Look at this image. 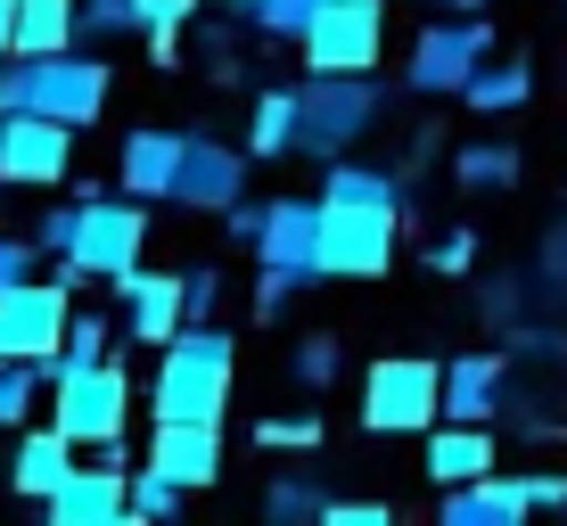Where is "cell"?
<instances>
[{
  "instance_id": "obj_35",
  "label": "cell",
  "mask_w": 567,
  "mask_h": 526,
  "mask_svg": "<svg viewBox=\"0 0 567 526\" xmlns=\"http://www.w3.org/2000/svg\"><path fill=\"white\" fill-rule=\"evenodd\" d=\"M198 58H206L214 83H247V50H239L230 25H198Z\"/></svg>"
},
{
  "instance_id": "obj_32",
  "label": "cell",
  "mask_w": 567,
  "mask_h": 526,
  "mask_svg": "<svg viewBox=\"0 0 567 526\" xmlns=\"http://www.w3.org/2000/svg\"><path fill=\"white\" fill-rule=\"evenodd\" d=\"M312 17H321V0H256V17H247V25H256L264 42H305Z\"/></svg>"
},
{
  "instance_id": "obj_19",
  "label": "cell",
  "mask_w": 567,
  "mask_h": 526,
  "mask_svg": "<svg viewBox=\"0 0 567 526\" xmlns=\"http://www.w3.org/2000/svg\"><path fill=\"white\" fill-rule=\"evenodd\" d=\"M182 148H189V132H156V124H141V132H124V189L132 198H173L182 189Z\"/></svg>"
},
{
  "instance_id": "obj_45",
  "label": "cell",
  "mask_w": 567,
  "mask_h": 526,
  "mask_svg": "<svg viewBox=\"0 0 567 526\" xmlns=\"http://www.w3.org/2000/svg\"><path fill=\"white\" fill-rule=\"evenodd\" d=\"M17 50V0H0V58Z\"/></svg>"
},
{
  "instance_id": "obj_11",
  "label": "cell",
  "mask_w": 567,
  "mask_h": 526,
  "mask_svg": "<svg viewBox=\"0 0 567 526\" xmlns=\"http://www.w3.org/2000/svg\"><path fill=\"white\" fill-rule=\"evenodd\" d=\"M66 165H74V124H58L42 107L0 124V182L9 189H50V182H66Z\"/></svg>"
},
{
  "instance_id": "obj_23",
  "label": "cell",
  "mask_w": 567,
  "mask_h": 526,
  "mask_svg": "<svg viewBox=\"0 0 567 526\" xmlns=\"http://www.w3.org/2000/svg\"><path fill=\"white\" fill-rule=\"evenodd\" d=\"M321 198H362V206H403L412 214V182L395 165H362V157H338L321 173Z\"/></svg>"
},
{
  "instance_id": "obj_34",
  "label": "cell",
  "mask_w": 567,
  "mask_h": 526,
  "mask_svg": "<svg viewBox=\"0 0 567 526\" xmlns=\"http://www.w3.org/2000/svg\"><path fill=\"white\" fill-rule=\"evenodd\" d=\"M535 297L567 313V223H551V230H543V247H535Z\"/></svg>"
},
{
  "instance_id": "obj_41",
  "label": "cell",
  "mask_w": 567,
  "mask_h": 526,
  "mask_svg": "<svg viewBox=\"0 0 567 526\" xmlns=\"http://www.w3.org/2000/svg\"><path fill=\"white\" fill-rule=\"evenodd\" d=\"M297 379H305V386H329V379H338V338H305V345H297Z\"/></svg>"
},
{
  "instance_id": "obj_18",
  "label": "cell",
  "mask_w": 567,
  "mask_h": 526,
  "mask_svg": "<svg viewBox=\"0 0 567 526\" xmlns=\"http://www.w3.org/2000/svg\"><path fill=\"white\" fill-rule=\"evenodd\" d=\"M526 510H535L526 477H468V485H444V502H436L444 526H518Z\"/></svg>"
},
{
  "instance_id": "obj_33",
  "label": "cell",
  "mask_w": 567,
  "mask_h": 526,
  "mask_svg": "<svg viewBox=\"0 0 567 526\" xmlns=\"http://www.w3.org/2000/svg\"><path fill=\"white\" fill-rule=\"evenodd\" d=\"M83 33L115 42V33H148V0H83Z\"/></svg>"
},
{
  "instance_id": "obj_28",
  "label": "cell",
  "mask_w": 567,
  "mask_h": 526,
  "mask_svg": "<svg viewBox=\"0 0 567 526\" xmlns=\"http://www.w3.org/2000/svg\"><path fill=\"white\" fill-rule=\"evenodd\" d=\"M182 502H189V485H182V477H165L156 461H141V470H132V518L173 526V518H182Z\"/></svg>"
},
{
  "instance_id": "obj_47",
  "label": "cell",
  "mask_w": 567,
  "mask_h": 526,
  "mask_svg": "<svg viewBox=\"0 0 567 526\" xmlns=\"http://www.w3.org/2000/svg\"><path fill=\"white\" fill-rule=\"evenodd\" d=\"M0 124H9V115H0Z\"/></svg>"
},
{
  "instance_id": "obj_39",
  "label": "cell",
  "mask_w": 567,
  "mask_h": 526,
  "mask_svg": "<svg viewBox=\"0 0 567 526\" xmlns=\"http://www.w3.org/2000/svg\"><path fill=\"white\" fill-rule=\"evenodd\" d=\"M33 264H50V256H42V239H0V288H25V280H42Z\"/></svg>"
},
{
  "instance_id": "obj_22",
  "label": "cell",
  "mask_w": 567,
  "mask_h": 526,
  "mask_svg": "<svg viewBox=\"0 0 567 526\" xmlns=\"http://www.w3.org/2000/svg\"><path fill=\"white\" fill-rule=\"evenodd\" d=\"M83 33V0H17V58H58Z\"/></svg>"
},
{
  "instance_id": "obj_16",
  "label": "cell",
  "mask_w": 567,
  "mask_h": 526,
  "mask_svg": "<svg viewBox=\"0 0 567 526\" xmlns=\"http://www.w3.org/2000/svg\"><path fill=\"white\" fill-rule=\"evenodd\" d=\"M511 354H461L444 362V420H485L494 427L502 412H511Z\"/></svg>"
},
{
  "instance_id": "obj_43",
  "label": "cell",
  "mask_w": 567,
  "mask_h": 526,
  "mask_svg": "<svg viewBox=\"0 0 567 526\" xmlns=\"http://www.w3.org/2000/svg\"><path fill=\"white\" fill-rule=\"evenodd\" d=\"M189 280V321H214V297H223V271L214 264H198V271H182Z\"/></svg>"
},
{
  "instance_id": "obj_40",
  "label": "cell",
  "mask_w": 567,
  "mask_h": 526,
  "mask_svg": "<svg viewBox=\"0 0 567 526\" xmlns=\"http://www.w3.org/2000/svg\"><path fill=\"white\" fill-rule=\"evenodd\" d=\"M468 264H477V239H468V230H444V239L427 247V271H444V280H461Z\"/></svg>"
},
{
  "instance_id": "obj_30",
  "label": "cell",
  "mask_w": 567,
  "mask_h": 526,
  "mask_svg": "<svg viewBox=\"0 0 567 526\" xmlns=\"http://www.w3.org/2000/svg\"><path fill=\"white\" fill-rule=\"evenodd\" d=\"M124 338V313H100V305H91V313H74L66 321V345H58V362H107V345Z\"/></svg>"
},
{
  "instance_id": "obj_15",
  "label": "cell",
  "mask_w": 567,
  "mask_h": 526,
  "mask_svg": "<svg viewBox=\"0 0 567 526\" xmlns=\"http://www.w3.org/2000/svg\"><path fill=\"white\" fill-rule=\"evenodd\" d=\"M42 510H50V526H115V518H132V470L100 453V461H83V470L58 485Z\"/></svg>"
},
{
  "instance_id": "obj_12",
  "label": "cell",
  "mask_w": 567,
  "mask_h": 526,
  "mask_svg": "<svg viewBox=\"0 0 567 526\" xmlns=\"http://www.w3.org/2000/svg\"><path fill=\"white\" fill-rule=\"evenodd\" d=\"M107 91H115V74L100 66L91 50H58V58H33V107L58 115V124H100V107H107Z\"/></svg>"
},
{
  "instance_id": "obj_31",
  "label": "cell",
  "mask_w": 567,
  "mask_h": 526,
  "mask_svg": "<svg viewBox=\"0 0 567 526\" xmlns=\"http://www.w3.org/2000/svg\"><path fill=\"white\" fill-rule=\"evenodd\" d=\"M42 386H50V370H42V362H17V354H0V427H17V420H25Z\"/></svg>"
},
{
  "instance_id": "obj_24",
  "label": "cell",
  "mask_w": 567,
  "mask_h": 526,
  "mask_svg": "<svg viewBox=\"0 0 567 526\" xmlns=\"http://www.w3.org/2000/svg\"><path fill=\"white\" fill-rule=\"evenodd\" d=\"M477 115H511V107H526L535 100V66L526 58H502V66H477L468 74V91H461Z\"/></svg>"
},
{
  "instance_id": "obj_38",
  "label": "cell",
  "mask_w": 567,
  "mask_h": 526,
  "mask_svg": "<svg viewBox=\"0 0 567 526\" xmlns=\"http://www.w3.org/2000/svg\"><path fill=\"white\" fill-rule=\"evenodd\" d=\"M33 107V58H0V115H25Z\"/></svg>"
},
{
  "instance_id": "obj_9",
  "label": "cell",
  "mask_w": 567,
  "mask_h": 526,
  "mask_svg": "<svg viewBox=\"0 0 567 526\" xmlns=\"http://www.w3.org/2000/svg\"><path fill=\"white\" fill-rule=\"evenodd\" d=\"M485 58H494V33H485V17H444V25H420L403 83H412L420 100H461L468 74H477Z\"/></svg>"
},
{
  "instance_id": "obj_26",
  "label": "cell",
  "mask_w": 567,
  "mask_h": 526,
  "mask_svg": "<svg viewBox=\"0 0 567 526\" xmlns=\"http://www.w3.org/2000/svg\"><path fill=\"white\" fill-rule=\"evenodd\" d=\"M247 148H256V157H288V148H297V83H280V91H264V100H256Z\"/></svg>"
},
{
  "instance_id": "obj_8",
  "label": "cell",
  "mask_w": 567,
  "mask_h": 526,
  "mask_svg": "<svg viewBox=\"0 0 567 526\" xmlns=\"http://www.w3.org/2000/svg\"><path fill=\"white\" fill-rule=\"evenodd\" d=\"M297 50H305V74H370L386 50V0H321Z\"/></svg>"
},
{
  "instance_id": "obj_3",
  "label": "cell",
  "mask_w": 567,
  "mask_h": 526,
  "mask_svg": "<svg viewBox=\"0 0 567 526\" xmlns=\"http://www.w3.org/2000/svg\"><path fill=\"white\" fill-rule=\"evenodd\" d=\"M321 198H271L256 239V313H280L297 288H321Z\"/></svg>"
},
{
  "instance_id": "obj_42",
  "label": "cell",
  "mask_w": 567,
  "mask_h": 526,
  "mask_svg": "<svg viewBox=\"0 0 567 526\" xmlns=\"http://www.w3.org/2000/svg\"><path fill=\"white\" fill-rule=\"evenodd\" d=\"M264 214H271V198H264V206H256V198L223 206V230H230V247H256V239H264Z\"/></svg>"
},
{
  "instance_id": "obj_10",
  "label": "cell",
  "mask_w": 567,
  "mask_h": 526,
  "mask_svg": "<svg viewBox=\"0 0 567 526\" xmlns=\"http://www.w3.org/2000/svg\"><path fill=\"white\" fill-rule=\"evenodd\" d=\"M66 271L50 280H25V288H0V354L17 362H50L66 345V321H74V297H66Z\"/></svg>"
},
{
  "instance_id": "obj_2",
  "label": "cell",
  "mask_w": 567,
  "mask_h": 526,
  "mask_svg": "<svg viewBox=\"0 0 567 526\" xmlns=\"http://www.w3.org/2000/svg\"><path fill=\"white\" fill-rule=\"evenodd\" d=\"M379 115H386L379 74H305L297 83V157H312V165L354 157Z\"/></svg>"
},
{
  "instance_id": "obj_27",
  "label": "cell",
  "mask_w": 567,
  "mask_h": 526,
  "mask_svg": "<svg viewBox=\"0 0 567 526\" xmlns=\"http://www.w3.org/2000/svg\"><path fill=\"white\" fill-rule=\"evenodd\" d=\"M329 502H338V494H329L321 477H271V485H264V518H271V526H297V518H321Z\"/></svg>"
},
{
  "instance_id": "obj_1",
  "label": "cell",
  "mask_w": 567,
  "mask_h": 526,
  "mask_svg": "<svg viewBox=\"0 0 567 526\" xmlns=\"http://www.w3.org/2000/svg\"><path fill=\"white\" fill-rule=\"evenodd\" d=\"M230 370H239V338L214 329V321H189L165 345V362H156L148 412L156 420H223L230 412Z\"/></svg>"
},
{
  "instance_id": "obj_13",
  "label": "cell",
  "mask_w": 567,
  "mask_h": 526,
  "mask_svg": "<svg viewBox=\"0 0 567 526\" xmlns=\"http://www.w3.org/2000/svg\"><path fill=\"white\" fill-rule=\"evenodd\" d=\"M107 288L124 297V338L156 345V354L189 329V280L182 271H124V280H107Z\"/></svg>"
},
{
  "instance_id": "obj_44",
  "label": "cell",
  "mask_w": 567,
  "mask_h": 526,
  "mask_svg": "<svg viewBox=\"0 0 567 526\" xmlns=\"http://www.w3.org/2000/svg\"><path fill=\"white\" fill-rule=\"evenodd\" d=\"M395 510H386V502H329L321 510V526H386Z\"/></svg>"
},
{
  "instance_id": "obj_25",
  "label": "cell",
  "mask_w": 567,
  "mask_h": 526,
  "mask_svg": "<svg viewBox=\"0 0 567 526\" xmlns=\"http://www.w3.org/2000/svg\"><path fill=\"white\" fill-rule=\"evenodd\" d=\"M453 173H461V189H518L526 157H518L511 141H468L461 157H453Z\"/></svg>"
},
{
  "instance_id": "obj_17",
  "label": "cell",
  "mask_w": 567,
  "mask_h": 526,
  "mask_svg": "<svg viewBox=\"0 0 567 526\" xmlns=\"http://www.w3.org/2000/svg\"><path fill=\"white\" fill-rule=\"evenodd\" d=\"M214 427H223V420H156L148 461H156L165 477H182L189 494H198V485L223 477V436H214Z\"/></svg>"
},
{
  "instance_id": "obj_6",
  "label": "cell",
  "mask_w": 567,
  "mask_h": 526,
  "mask_svg": "<svg viewBox=\"0 0 567 526\" xmlns=\"http://www.w3.org/2000/svg\"><path fill=\"white\" fill-rule=\"evenodd\" d=\"M141 247H148V214L141 198H107L100 182L83 189V230H74V256L58 264L66 280H124V271H141Z\"/></svg>"
},
{
  "instance_id": "obj_46",
  "label": "cell",
  "mask_w": 567,
  "mask_h": 526,
  "mask_svg": "<svg viewBox=\"0 0 567 526\" xmlns=\"http://www.w3.org/2000/svg\"><path fill=\"white\" fill-rule=\"evenodd\" d=\"M214 9H230V17H256V0H214Z\"/></svg>"
},
{
  "instance_id": "obj_29",
  "label": "cell",
  "mask_w": 567,
  "mask_h": 526,
  "mask_svg": "<svg viewBox=\"0 0 567 526\" xmlns=\"http://www.w3.org/2000/svg\"><path fill=\"white\" fill-rule=\"evenodd\" d=\"M526 297H535V280H511V271H494V280L477 288V321L502 329V338H518V329H526Z\"/></svg>"
},
{
  "instance_id": "obj_20",
  "label": "cell",
  "mask_w": 567,
  "mask_h": 526,
  "mask_svg": "<svg viewBox=\"0 0 567 526\" xmlns=\"http://www.w3.org/2000/svg\"><path fill=\"white\" fill-rule=\"evenodd\" d=\"M74 470H83V461H74V436H66L58 420L42 427V436H25V444L9 453V485H17L25 502H50V494H58V485H66Z\"/></svg>"
},
{
  "instance_id": "obj_36",
  "label": "cell",
  "mask_w": 567,
  "mask_h": 526,
  "mask_svg": "<svg viewBox=\"0 0 567 526\" xmlns=\"http://www.w3.org/2000/svg\"><path fill=\"white\" fill-rule=\"evenodd\" d=\"M74 230H83V198L50 206L42 223H33V239H42V256H50V264H66V256H74Z\"/></svg>"
},
{
  "instance_id": "obj_4",
  "label": "cell",
  "mask_w": 567,
  "mask_h": 526,
  "mask_svg": "<svg viewBox=\"0 0 567 526\" xmlns=\"http://www.w3.org/2000/svg\"><path fill=\"white\" fill-rule=\"evenodd\" d=\"M50 370V420L66 427L74 444H115L124 436V420H132V379H124V362H42Z\"/></svg>"
},
{
  "instance_id": "obj_37",
  "label": "cell",
  "mask_w": 567,
  "mask_h": 526,
  "mask_svg": "<svg viewBox=\"0 0 567 526\" xmlns=\"http://www.w3.org/2000/svg\"><path fill=\"white\" fill-rule=\"evenodd\" d=\"M256 436H264V444H280V453H312V444H321V420H312V412L288 420V412H280V420H264Z\"/></svg>"
},
{
  "instance_id": "obj_5",
  "label": "cell",
  "mask_w": 567,
  "mask_h": 526,
  "mask_svg": "<svg viewBox=\"0 0 567 526\" xmlns=\"http://www.w3.org/2000/svg\"><path fill=\"white\" fill-rule=\"evenodd\" d=\"M444 420V362L427 354H386L362 379V427L370 436H420Z\"/></svg>"
},
{
  "instance_id": "obj_14",
  "label": "cell",
  "mask_w": 567,
  "mask_h": 526,
  "mask_svg": "<svg viewBox=\"0 0 567 526\" xmlns=\"http://www.w3.org/2000/svg\"><path fill=\"white\" fill-rule=\"evenodd\" d=\"M247 157H256V148H230V141H214V132H189V148H182V189H173V206H198V214L239 206V198H247Z\"/></svg>"
},
{
  "instance_id": "obj_21",
  "label": "cell",
  "mask_w": 567,
  "mask_h": 526,
  "mask_svg": "<svg viewBox=\"0 0 567 526\" xmlns=\"http://www.w3.org/2000/svg\"><path fill=\"white\" fill-rule=\"evenodd\" d=\"M427 477L436 485H468V477H494V427L485 420H453L427 436Z\"/></svg>"
},
{
  "instance_id": "obj_7",
  "label": "cell",
  "mask_w": 567,
  "mask_h": 526,
  "mask_svg": "<svg viewBox=\"0 0 567 526\" xmlns=\"http://www.w3.org/2000/svg\"><path fill=\"white\" fill-rule=\"evenodd\" d=\"M412 214L403 206H362V198H321V264L329 280H379L395 264V239Z\"/></svg>"
}]
</instances>
